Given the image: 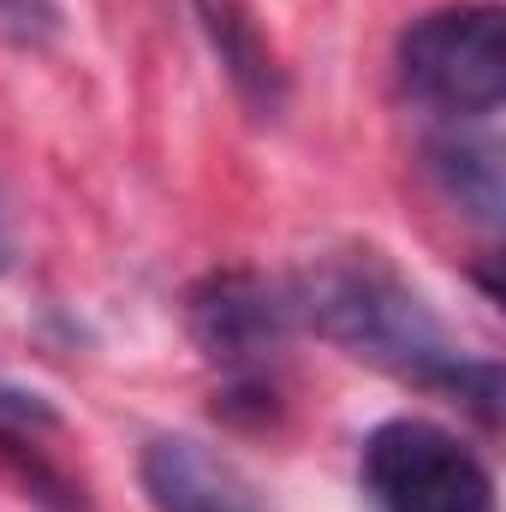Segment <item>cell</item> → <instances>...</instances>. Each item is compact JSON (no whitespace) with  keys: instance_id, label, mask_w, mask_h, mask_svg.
<instances>
[{"instance_id":"obj_10","label":"cell","mask_w":506,"mask_h":512,"mask_svg":"<svg viewBox=\"0 0 506 512\" xmlns=\"http://www.w3.org/2000/svg\"><path fill=\"white\" fill-rule=\"evenodd\" d=\"M12 262H18V245H12V221L0 209V274H12Z\"/></svg>"},{"instance_id":"obj_2","label":"cell","mask_w":506,"mask_h":512,"mask_svg":"<svg viewBox=\"0 0 506 512\" xmlns=\"http://www.w3.org/2000/svg\"><path fill=\"white\" fill-rule=\"evenodd\" d=\"M399 84L441 120H495L506 102V12L495 0L435 6L399 30Z\"/></svg>"},{"instance_id":"obj_3","label":"cell","mask_w":506,"mask_h":512,"mask_svg":"<svg viewBox=\"0 0 506 512\" xmlns=\"http://www.w3.org/2000/svg\"><path fill=\"white\" fill-rule=\"evenodd\" d=\"M358 483L376 512H495L489 465L429 417H387L364 435Z\"/></svg>"},{"instance_id":"obj_5","label":"cell","mask_w":506,"mask_h":512,"mask_svg":"<svg viewBox=\"0 0 506 512\" xmlns=\"http://www.w3.org/2000/svg\"><path fill=\"white\" fill-rule=\"evenodd\" d=\"M137 483L155 512H268L251 477L191 435H155L137 453Z\"/></svg>"},{"instance_id":"obj_6","label":"cell","mask_w":506,"mask_h":512,"mask_svg":"<svg viewBox=\"0 0 506 512\" xmlns=\"http://www.w3.org/2000/svg\"><path fill=\"white\" fill-rule=\"evenodd\" d=\"M423 173L435 191L483 233H495L506 215V167L495 120H441L423 137Z\"/></svg>"},{"instance_id":"obj_7","label":"cell","mask_w":506,"mask_h":512,"mask_svg":"<svg viewBox=\"0 0 506 512\" xmlns=\"http://www.w3.org/2000/svg\"><path fill=\"white\" fill-rule=\"evenodd\" d=\"M185 6H191L197 30L209 36V48H215L221 72H227V84L239 90V102L251 108L256 120H274V114L286 108V72H280L268 36L256 30L251 6H245V0H185Z\"/></svg>"},{"instance_id":"obj_9","label":"cell","mask_w":506,"mask_h":512,"mask_svg":"<svg viewBox=\"0 0 506 512\" xmlns=\"http://www.w3.org/2000/svg\"><path fill=\"white\" fill-rule=\"evenodd\" d=\"M0 423H6V429H54L60 411H54L36 387H18V382L0 376Z\"/></svg>"},{"instance_id":"obj_8","label":"cell","mask_w":506,"mask_h":512,"mask_svg":"<svg viewBox=\"0 0 506 512\" xmlns=\"http://www.w3.org/2000/svg\"><path fill=\"white\" fill-rule=\"evenodd\" d=\"M60 24H66L60 0H0V30H6L12 42L42 48V42H54V36H60Z\"/></svg>"},{"instance_id":"obj_4","label":"cell","mask_w":506,"mask_h":512,"mask_svg":"<svg viewBox=\"0 0 506 512\" xmlns=\"http://www.w3.org/2000/svg\"><path fill=\"white\" fill-rule=\"evenodd\" d=\"M185 328L227 387H274L268 364L292 334V304L286 286L256 268H215L185 292Z\"/></svg>"},{"instance_id":"obj_1","label":"cell","mask_w":506,"mask_h":512,"mask_svg":"<svg viewBox=\"0 0 506 512\" xmlns=\"http://www.w3.org/2000/svg\"><path fill=\"white\" fill-rule=\"evenodd\" d=\"M286 286L292 322L316 328L328 346L393 370L417 387L453 393L477 411V423H501V364L495 358H465L429 298L387 262L381 251H322L310 256Z\"/></svg>"}]
</instances>
